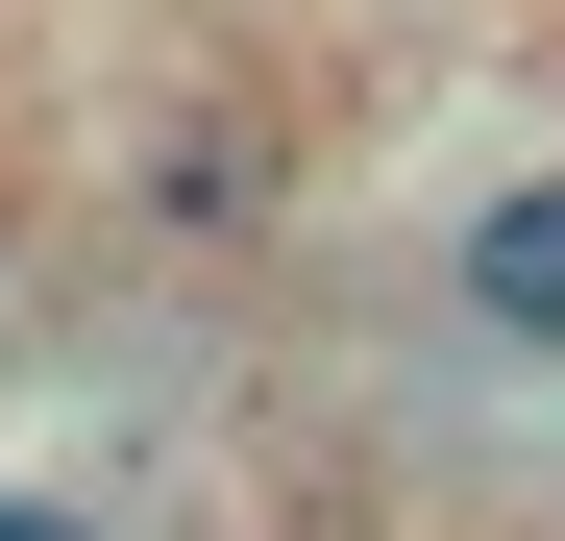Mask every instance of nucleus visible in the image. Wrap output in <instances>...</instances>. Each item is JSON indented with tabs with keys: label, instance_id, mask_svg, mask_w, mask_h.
<instances>
[{
	"label": "nucleus",
	"instance_id": "nucleus-1",
	"mask_svg": "<svg viewBox=\"0 0 565 541\" xmlns=\"http://www.w3.org/2000/svg\"><path fill=\"white\" fill-rule=\"evenodd\" d=\"M443 270H467V320H492V344H565V172H492Z\"/></svg>",
	"mask_w": 565,
	"mask_h": 541
},
{
	"label": "nucleus",
	"instance_id": "nucleus-2",
	"mask_svg": "<svg viewBox=\"0 0 565 541\" xmlns=\"http://www.w3.org/2000/svg\"><path fill=\"white\" fill-rule=\"evenodd\" d=\"M0 541H74V517H25V492H0Z\"/></svg>",
	"mask_w": 565,
	"mask_h": 541
}]
</instances>
